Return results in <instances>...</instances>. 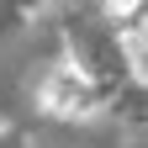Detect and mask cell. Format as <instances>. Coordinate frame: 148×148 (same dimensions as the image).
<instances>
[{"label":"cell","mask_w":148,"mask_h":148,"mask_svg":"<svg viewBox=\"0 0 148 148\" xmlns=\"http://www.w3.org/2000/svg\"><path fill=\"white\" fill-rule=\"evenodd\" d=\"M42 106H48V111H85V90H79V79L53 74L48 90H42Z\"/></svg>","instance_id":"1"},{"label":"cell","mask_w":148,"mask_h":148,"mask_svg":"<svg viewBox=\"0 0 148 148\" xmlns=\"http://www.w3.org/2000/svg\"><path fill=\"white\" fill-rule=\"evenodd\" d=\"M132 5H138V0H111V11H122V16L132 11Z\"/></svg>","instance_id":"2"}]
</instances>
